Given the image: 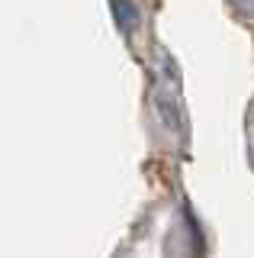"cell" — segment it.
Instances as JSON below:
<instances>
[{
	"label": "cell",
	"mask_w": 254,
	"mask_h": 258,
	"mask_svg": "<svg viewBox=\"0 0 254 258\" xmlns=\"http://www.w3.org/2000/svg\"><path fill=\"white\" fill-rule=\"evenodd\" d=\"M113 13H116V23L125 32L139 29V10H136V4H132V0H113Z\"/></svg>",
	"instance_id": "obj_1"
},
{
	"label": "cell",
	"mask_w": 254,
	"mask_h": 258,
	"mask_svg": "<svg viewBox=\"0 0 254 258\" xmlns=\"http://www.w3.org/2000/svg\"><path fill=\"white\" fill-rule=\"evenodd\" d=\"M235 4H238V10H244V13L254 16V0H235Z\"/></svg>",
	"instance_id": "obj_2"
}]
</instances>
